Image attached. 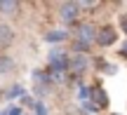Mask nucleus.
Here are the masks:
<instances>
[{"label": "nucleus", "instance_id": "obj_2", "mask_svg": "<svg viewBox=\"0 0 127 115\" xmlns=\"http://www.w3.org/2000/svg\"><path fill=\"white\" fill-rule=\"evenodd\" d=\"M75 35H78L75 40L87 42V45H90V42L96 38V28L92 26V23H80V26H78V33H75Z\"/></svg>", "mask_w": 127, "mask_h": 115}, {"label": "nucleus", "instance_id": "obj_9", "mask_svg": "<svg viewBox=\"0 0 127 115\" xmlns=\"http://www.w3.org/2000/svg\"><path fill=\"white\" fill-rule=\"evenodd\" d=\"M87 49H90V45H87V42H80V40L73 42V52H75V54H85Z\"/></svg>", "mask_w": 127, "mask_h": 115}, {"label": "nucleus", "instance_id": "obj_14", "mask_svg": "<svg viewBox=\"0 0 127 115\" xmlns=\"http://www.w3.org/2000/svg\"><path fill=\"white\" fill-rule=\"evenodd\" d=\"M123 56H127V45H125V47H123Z\"/></svg>", "mask_w": 127, "mask_h": 115}, {"label": "nucleus", "instance_id": "obj_6", "mask_svg": "<svg viewBox=\"0 0 127 115\" xmlns=\"http://www.w3.org/2000/svg\"><path fill=\"white\" fill-rule=\"evenodd\" d=\"M12 70H14V59L9 54H0V75L12 73Z\"/></svg>", "mask_w": 127, "mask_h": 115}, {"label": "nucleus", "instance_id": "obj_3", "mask_svg": "<svg viewBox=\"0 0 127 115\" xmlns=\"http://www.w3.org/2000/svg\"><path fill=\"white\" fill-rule=\"evenodd\" d=\"M115 38H118V33H115V28L106 26V28H101V31L96 33V38H94V40L99 42L101 47H108V45H113V42H115Z\"/></svg>", "mask_w": 127, "mask_h": 115}, {"label": "nucleus", "instance_id": "obj_5", "mask_svg": "<svg viewBox=\"0 0 127 115\" xmlns=\"http://www.w3.org/2000/svg\"><path fill=\"white\" fill-rule=\"evenodd\" d=\"M12 40H14V31L7 26V23H0V47L12 45Z\"/></svg>", "mask_w": 127, "mask_h": 115}, {"label": "nucleus", "instance_id": "obj_8", "mask_svg": "<svg viewBox=\"0 0 127 115\" xmlns=\"http://www.w3.org/2000/svg\"><path fill=\"white\" fill-rule=\"evenodd\" d=\"M92 99H94V103H99L101 108H106V106H108V96H106V92H104L101 87L92 89Z\"/></svg>", "mask_w": 127, "mask_h": 115}, {"label": "nucleus", "instance_id": "obj_10", "mask_svg": "<svg viewBox=\"0 0 127 115\" xmlns=\"http://www.w3.org/2000/svg\"><path fill=\"white\" fill-rule=\"evenodd\" d=\"M64 38H66V33H64V31H52L50 35H47V40H50V42H57V40H64Z\"/></svg>", "mask_w": 127, "mask_h": 115}, {"label": "nucleus", "instance_id": "obj_4", "mask_svg": "<svg viewBox=\"0 0 127 115\" xmlns=\"http://www.w3.org/2000/svg\"><path fill=\"white\" fill-rule=\"evenodd\" d=\"M68 68H71V73H85L87 70V56L85 54H75L68 61Z\"/></svg>", "mask_w": 127, "mask_h": 115}, {"label": "nucleus", "instance_id": "obj_13", "mask_svg": "<svg viewBox=\"0 0 127 115\" xmlns=\"http://www.w3.org/2000/svg\"><path fill=\"white\" fill-rule=\"evenodd\" d=\"M123 28H125V33H127V17H123Z\"/></svg>", "mask_w": 127, "mask_h": 115}, {"label": "nucleus", "instance_id": "obj_1", "mask_svg": "<svg viewBox=\"0 0 127 115\" xmlns=\"http://www.w3.org/2000/svg\"><path fill=\"white\" fill-rule=\"evenodd\" d=\"M59 14H61L64 23H73L78 17H80V7H78V2H64Z\"/></svg>", "mask_w": 127, "mask_h": 115}, {"label": "nucleus", "instance_id": "obj_12", "mask_svg": "<svg viewBox=\"0 0 127 115\" xmlns=\"http://www.w3.org/2000/svg\"><path fill=\"white\" fill-rule=\"evenodd\" d=\"M35 113H38V115H47V111H45V106H40V103H38V106H35Z\"/></svg>", "mask_w": 127, "mask_h": 115}, {"label": "nucleus", "instance_id": "obj_11", "mask_svg": "<svg viewBox=\"0 0 127 115\" xmlns=\"http://www.w3.org/2000/svg\"><path fill=\"white\" fill-rule=\"evenodd\" d=\"M19 94H21V87H12L7 94H5V96H7V99H12V96H19Z\"/></svg>", "mask_w": 127, "mask_h": 115}, {"label": "nucleus", "instance_id": "obj_7", "mask_svg": "<svg viewBox=\"0 0 127 115\" xmlns=\"http://www.w3.org/2000/svg\"><path fill=\"white\" fill-rule=\"evenodd\" d=\"M19 7H21V5H19L17 0H2V2H0V12H5V14H17Z\"/></svg>", "mask_w": 127, "mask_h": 115}]
</instances>
